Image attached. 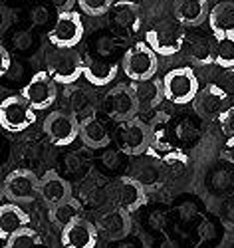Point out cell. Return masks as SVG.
<instances>
[{"label": "cell", "instance_id": "cell-20", "mask_svg": "<svg viewBox=\"0 0 234 248\" xmlns=\"http://www.w3.org/2000/svg\"><path fill=\"white\" fill-rule=\"evenodd\" d=\"M173 14L183 26H199L210 14L208 0H175Z\"/></svg>", "mask_w": 234, "mask_h": 248}, {"label": "cell", "instance_id": "cell-29", "mask_svg": "<svg viewBox=\"0 0 234 248\" xmlns=\"http://www.w3.org/2000/svg\"><path fill=\"white\" fill-rule=\"evenodd\" d=\"M40 242L38 232L32 226H24L16 232H12L6 240H4V248H34Z\"/></svg>", "mask_w": 234, "mask_h": 248}, {"label": "cell", "instance_id": "cell-13", "mask_svg": "<svg viewBox=\"0 0 234 248\" xmlns=\"http://www.w3.org/2000/svg\"><path fill=\"white\" fill-rule=\"evenodd\" d=\"M109 22L115 32L123 36H133L143 26V12L133 0H115L109 10Z\"/></svg>", "mask_w": 234, "mask_h": 248}, {"label": "cell", "instance_id": "cell-22", "mask_svg": "<svg viewBox=\"0 0 234 248\" xmlns=\"http://www.w3.org/2000/svg\"><path fill=\"white\" fill-rule=\"evenodd\" d=\"M30 226V215L16 202H4L0 206V236L6 240L12 232Z\"/></svg>", "mask_w": 234, "mask_h": 248}, {"label": "cell", "instance_id": "cell-34", "mask_svg": "<svg viewBox=\"0 0 234 248\" xmlns=\"http://www.w3.org/2000/svg\"><path fill=\"white\" fill-rule=\"evenodd\" d=\"M218 123L222 131L228 135V137H234V106H230L220 117H218Z\"/></svg>", "mask_w": 234, "mask_h": 248}, {"label": "cell", "instance_id": "cell-11", "mask_svg": "<svg viewBox=\"0 0 234 248\" xmlns=\"http://www.w3.org/2000/svg\"><path fill=\"white\" fill-rule=\"evenodd\" d=\"M30 106L36 109V111H42V109H48L50 106H54V101L58 97V90H56V81L52 79V76L42 70V72H36L30 81L22 88L20 92Z\"/></svg>", "mask_w": 234, "mask_h": 248}, {"label": "cell", "instance_id": "cell-25", "mask_svg": "<svg viewBox=\"0 0 234 248\" xmlns=\"http://www.w3.org/2000/svg\"><path fill=\"white\" fill-rule=\"evenodd\" d=\"M188 58L197 66H210L217 62V40L199 36L193 38L188 44Z\"/></svg>", "mask_w": 234, "mask_h": 248}, {"label": "cell", "instance_id": "cell-15", "mask_svg": "<svg viewBox=\"0 0 234 248\" xmlns=\"http://www.w3.org/2000/svg\"><path fill=\"white\" fill-rule=\"evenodd\" d=\"M113 197H115L117 206L133 213V211L139 209L141 204H145V201H147V187L139 179H135L131 175H125V177H119L115 181Z\"/></svg>", "mask_w": 234, "mask_h": 248}, {"label": "cell", "instance_id": "cell-21", "mask_svg": "<svg viewBox=\"0 0 234 248\" xmlns=\"http://www.w3.org/2000/svg\"><path fill=\"white\" fill-rule=\"evenodd\" d=\"M79 139L83 141V145L92 149H103L111 143L108 127L97 119V115H90L79 121Z\"/></svg>", "mask_w": 234, "mask_h": 248}, {"label": "cell", "instance_id": "cell-19", "mask_svg": "<svg viewBox=\"0 0 234 248\" xmlns=\"http://www.w3.org/2000/svg\"><path fill=\"white\" fill-rule=\"evenodd\" d=\"M139 111H151L161 106V101L165 99V88H163V79L151 78L145 81H133L131 84Z\"/></svg>", "mask_w": 234, "mask_h": 248}, {"label": "cell", "instance_id": "cell-7", "mask_svg": "<svg viewBox=\"0 0 234 248\" xmlns=\"http://www.w3.org/2000/svg\"><path fill=\"white\" fill-rule=\"evenodd\" d=\"M2 195L8 199V202H32L40 195V179L30 169H16L6 175L2 185Z\"/></svg>", "mask_w": 234, "mask_h": 248}, {"label": "cell", "instance_id": "cell-33", "mask_svg": "<svg viewBox=\"0 0 234 248\" xmlns=\"http://www.w3.org/2000/svg\"><path fill=\"white\" fill-rule=\"evenodd\" d=\"M167 129H169V115L167 113H157L151 119V123H149L151 143H155V145H163V141L167 137Z\"/></svg>", "mask_w": 234, "mask_h": 248}, {"label": "cell", "instance_id": "cell-3", "mask_svg": "<svg viewBox=\"0 0 234 248\" xmlns=\"http://www.w3.org/2000/svg\"><path fill=\"white\" fill-rule=\"evenodd\" d=\"M159 68V56L147 42H135L121 56V70L131 81H145L155 78Z\"/></svg>", "mask_w": 234, "mask_h": 248}, {"label": "cell", "instance_id": "cell-39", "mask_svg": "<svg viewBox=\"0 0 234 248\" xmlns=\"http://www.w3.org/2000/svg\"><path fill=\"white\" fill-rule=\"evenodd\" d=\"M145 2H149V0H145Z\"/></svg>", "mask_w": 234, "mask_h": 248}, {"label": "cell", "instance_id": "cell-26", "mask_svg": "<svg viewBox=\"0 0 234 248\" xmlns=\"http://www.w3.org/2000/svg\"><path fill=\"white\" fill-rule=\"evenodd\" d=\"M48 217H50L54 226H58V229H66V226L72 224L74 220L81 218V204H79L78 199L72 197L68 201L52 206V209H48Z\"/></svg>", "mask_w": 234, "mask_h": 248}, {"label": "cell", "instance_id": "cell-6", "mask_svg": "<svg viewBox=\"0 0 234 248\" xmlns=\"http://www.w3.org/2000/svg\"><path fill=\"white\" fill-rule=\"evenodd\" d=\"M0 123L10 133H20L36 123V109L22 95H8L0 103Z\"/></svg>", "mask_w": 234, "mask_h": 248}, {"label": "cell", "instance_id": "cell-14", "mask_svg": "<svg viewBox=\"0 0 234 248\" xmlns=\"http://www.w3.org/2000/svg\"><path fill=\"white\" fill-rule=\"evenodd\" d=\"M119 64L113 58H101V56H83V78L94 88H105L119 74Z\"/></svg>", "mask_w": 234, "mask_h": 248}, {"label": "cell", "instance_id": "cell-5", "mask_svg": "<svg viewBox=\"0 0 234 248\" xmlns=\"http://www.w3.org/2000/svg\"><path fill=\"white\" fill-rule=\"evenodd\" d=\"M83 34H86V26H83L79 12H60L52 30L48 32V44L56 48L76 50V46H79V42L83 40Z\"/></svg>", "mask_w": 234, "mask_h": 248}, {"label": "cell", "instance_id": "cell-16", "mask_svg": "<svg viewBox=\"0 0 234 248\" xmlns=\"http://www.w3.org/2000/svg\"><path fill=\"white\" fill-rule=\"evenodd\" d=\"M62 246L63 248H95L99 238V229L86 218H78L66 229H62Z\"/></svg>", "mask_w": 234, "mask_h": 248}, {"label": "cell", "instance_id": "cell-31", "mask_svg": "<svg viewBox=\"0 0 234 248\" xmlns=\"http://www.w3.org/2000/svg\"><path fill=\"white\" fill-rule=\"evenodd\" d=\"M92 46L95 50V56H101V58H113L115 48H117L113 36L111 34H105V32H99L97 36H94Z\"/></svg>", "mask_w": 234, "mask_h": 248}, {"label": "cell", "instance_id": "cell-8", "mask_svg": "<svg viewBox=\"0 0 234 248\" xmlns=\"http://www.w3.org/2000/svg\"><path fill=\"white\" fill-rule=\"evenodd\" d=\"M103 109L117 123H125L137 117L139 106L131 84H117L115 88H111L103 99Z\"/></svg>", "mask_w": 234, "mask_h": 248}, {"label": "cell", "instance_id": "cell-32", "mask_svg": "<svg viewBox=\"0 0 234 248\" xmlns=\"http://www.w3.org/2000/svg\"><path fill=\"white\" fill-rule=\"evenodd\" d=\"M115 0H78V6L88 16H103L111 10Z\"/></svg>", "mask_w": 234, "mask_h": 248}, {"label": "cell", "instance_id": "cell-4", "mask_svg": "<svg viewBox=\"0 0 234 248\" xmlns=\"http://www.w3.org/2000/svg\"><path fill=\"white\" fill-rule=\"evenodd\" d=\"M163 88H165V97L171 103H175V106L193 103L201 92L199 79L190 68H175L167 72L163 78Z\"/></svg>", "mask_w": 234, "mask_h": 248}, {"label": "cell", "instance_id": "cell-12", "mask_svg": "<svg viewBox=\"0 0 234 248\" xmlns=\"http://www.w3.org/2000/svg\"><path fill=\"white\" fill-rule=\"evenodd\" d=\"M230 108V99L224 88L217 86V84H206L201 88L197 99L193 101V109L197 111L199 117L212 121L218 119L226 109Z\"/></svg>", "mask_w": 234, "mask_h": 248}, {"label": "cell", "instance_id": "cell-35", "mask_svg": "<svg viewBox=\"0 0 234 248\" xmlns=\"http://www.w3.org/2000/svg\"><path fill=\"white\" fill-rule=\"evenodd\" d=\"M12 42H14V48H18V50H28L34 44V36L26 30H20V32L14 34Z\"/></svg>", "mask_w": 234, "mask_h": 248}, {"label": "cell", "instance_id": "cell-24", "mask_svg": "<svg viewBox=\"0 0 234 248\" xmlns=\"http://www.w3.org/2000/svg\"><path fill=\"white\" fill-rule=\"evenodd\" d=\"M208 26L215 36L234 32V2L232 0H224V2H218L215 8H210Z\"/></svg>", "mask_w": 234, "mask_h": 248}, {"label": "cell", "instance_id": "cell-9", "mask_svg": "<svg viewBox=\"0 0 234 248\" xmlns=\"http://www.w3.org/2000/svg\"><path fill=\"white\" fill-rule=\"evenodd\" d=\"M117 143L119 149L125 155H143L149 145H151V131L149 123H145L141 117H133L125 123H119L117 131Z\"/></svg>", "mask_w": 234, "mask_h": 248}, {"label": "cell", "instance_id": "cell-27", "mask_svg": "<svg viewBox=\"0 0 234 248\" xmlns=\"http://www.w3.org/2000/svg\"><path fill=\"white\" fill-rule=\"evenodd\" d=\"M217 62L222 70H234V32L217 34Z\"/></svg>", "mask_w": 234, "mask_h": 248}, {"label": "cell", "instance_id": "cell-36", "mask_svg": "<svg viewBox=\"0 0 234 248\" xmlns=\"http://www.w3.org/2000/svg\"><path fill=\"white\" fill-rule=\"evenodd\" d=\"M12 66V56L6 50V46H0V76H8Z\"/></svg>", "mask_w": 234, "mask_h": 248}, {"label": "cell", "instance_id": "cell-37", "mask_svg": "<svg viewBox=\"0 0 234 248\" xmlns=\"http://www.w3.org/2000/svg\"><path fill=\"white\" fill-rule=\"evenodd\" d=\"M46 2L50 6H54L58 12H68L74 8V4L78 2V0H46Z\"/></svg>", "mask_w": 234, "mask_h": 248}, {"label": "cell", "instance_id": "cell-2", "mask_svg": "<svg viewBox=\"0 0 234 248\" xmlns=\"http://www.w3.org/2000/svg\"><path fill=\"white\" fill-rule=\"evenodd\" d=\"M145 42L151 46V50L161 58L175 56L183 50V46L187 42L185 26L179 22L177 18H165V20H161V22H157L155 26H151L147 30Z\"/></svg>", "mask_w": 234, "mask_h": 248}, {"label": "cell", "instance_id": "cell-30", "mask_svg": "<svg viewBox=\"0 0 234 248\" xmlns=\"http://www.w3.org/2000/svg\"><path fill=\"white\" fill-rule=\"evenodd\" d=\"M58 10L50 4H38L32 8L30 12V20H32V24L34 26H48L50 22H56L58 20Z\"/></svg>", "mask_w": 234, "mask_h": 248}, {"label": "cell", "instance_id": "cell-17", "mask_svg": "<svg viewBox=\"0 0 234 248\" xmlns=\"http://www.w3.org/2000/svg\"><path fill=\"white\" fill-rule=\"evenodd\" d=\"M97 229L108 240H123L129 236V232L133 229L131 213L121 209V206H117L113 211H108L105 215L99 217Z\"/></svg>", "mask_w": 234, "mask_h": 248}, {"label": "cell", "instance_id": "cell-10", "mask_svg": "<svg viewBox=\"0 0 234 248\" xmlns=\"http://www.w3.org/2000/svg\"><path fill=\"white\" fill-rule=\"evenodd\" d=\"M44 131L48 139L58 147H66L79 137V119H76L70 111L56 109L48 113L44 119Z\"/></svg>", "mask_w": 234, "mask_h": 248}, {"label": "cell", "instance_id": "cell-28", "mask_svg": "<svg viewBox=\"0 0 234 248\" xmlns=\"http://www.w3.org/2000/svg\"><path fill=\"white\" fill-rule=\"evenodd\" d=\"M161 163H163L165 173L175 179H181L188 171V157L181 151H169L167 155L161 157Z\"/></svg>", "mask_w": 234, "mask_h": 248}, {"label": "cell", "instance_id": "cell-38", "mask_svg": "<svg viewBox=\"0 0 234 248\" xmlns=\"http://www.w3.org/2000/svg\"><path fill=\"white\" fill-rule=\"evenodd\" d=\"M222 157L234 165V137H228L226 139L224 147H222Z\"/></svg>", "mask_w": 234, "mask_h": 248}, {"label": "cell", "instance_id": "cell-18", "mask_svg": "<svg viewBox=\"0 0 234 248\" xmlns=\"http://www.w3.org/2000/svg\"><path fill=\"white\" fill-rule=\"evenodd\" d=\"M40 197L48 209L72 199V185L56 171H48L40 177Z\"/></svg>", "mask_w": 234, "mask_h": 248}, {"label": "cell", "instance_id": "cell-23", "mask_svg": "<svg viewBox=\"0 0 234 248\" xmlns=\"http://www.w3.org/2000/svg\"><path fill=\"white\" fill-rule=\"evenodd\" d=\"M95 93L90 88H72L68 93V106L72 109V115L76 119H86L90 115H95Z\"/></svg>", "mask_w": 234, "mask_h": 248}, {"label": "cell", "instance_id": "cell-1", "mask_svg": "<svg viewBox=\"0 0 234 248\" xmlns=\"http://www.w3.org/2000/svg\"><path fill=\"white\" fill-rule=\"evenodd\" d=\"M44 66L56 84L74 86L83 76V56L76 50L50 46L44 54Z\"/></svg>", "mask_w": 234, "mask_h": 248}]
</instances>
